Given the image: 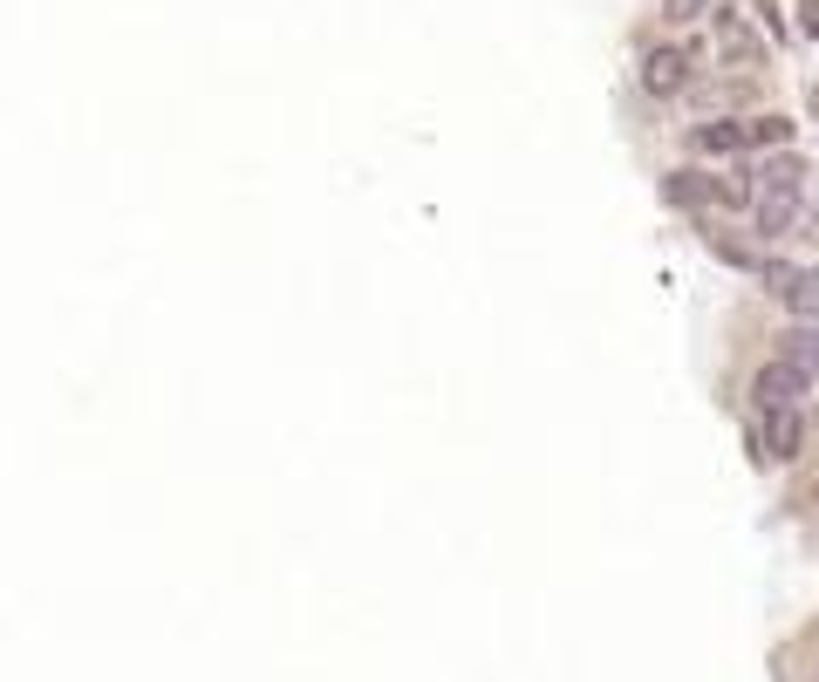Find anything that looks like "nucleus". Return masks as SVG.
<instances>
[{
    "instance_id": "f257e3e1",
    "label": "nucleus",
    "mask_w": 819,
    "mask_h": 682,
    "mask_svg": "<svg viewBox=\"0 0 819 682\" xmlns=\"http://www.w3.org/2000/svg\"><path fill=\"white\" fill-rule=\"evenodd\" d=\"M758 185H744L738 171L717 178V171H676L669 178V205H690V212H751Z\"/></svg>"
},
{
    "instance_id": "f03ea898",
    "label": "nucleus",
    "mask_w": 819,
    "mask_h": 682,
    "mask_svg": "<svg viewBox=\"0 0 819 682\" xmlns=\"http://www.w3.org/2000/svg\"><path fill=\"white\" fill-rule=\"evenodd\" d=\"M806 451V417L799 410H751V457L758 464H792Z\"/></svg>"
},
{
    "instance_id": "7ed1b4c3",
    "label": "nucleus",
    "mask_w": 819,
    "mask_h": 682,
    "mask_svg": "<svg viewBox=\"0 0 819 682\" xmlns=\"http://www.w3.org/2000/svg\"><path fill=\"white\" fill-rule=\"evenodd\" d=\"M765 294H772L792 321H819V266H779V260H765Z\"/></svg>"
},
{
    "instance_id": "20e7f679",
    "label": "nucleus",
    "mask_w": 819,
    "mask_h": 682,
    "mask_svg": "<svg viewBox=\"0 0 819 682\" xmlns=\"http://www.w3.org/2000/svg\"><path fill=\"white\" fill-rule=\"evenodd\" d=\"M697 82V55L690 48H676V41H663V48H649L642 55V89L656 96V103H669V96H683Z\"/></svg>"
},
{
    "instance_id": "39448f33",
    "label": "nucleus",
    "mask_w": 819,
    "mask_h": 682,
    "mask_svg": "<svg viewBox=\"0 0 819 682\" xmlns=\"http://www.w3.org/2000/svg\"><path fill=\"white\" fill-rule=\"evenodd\" d=\"M806 389H813V376L806 369H792V362H765L758 376H751V410H799L806 403Z\"/></svg>"
},
{
    "instance_id": "423d86ee",
    "label": "nucleus",
    "mask_w": 819,
    "mask_h": 682,
    "mask_svg": "<svg viewBox=\"0 0 819 682\" xmlns=\"http://www.w3.org/2000/svg\"><path fill=\"white\" fill-rule=\"evenodd\" d=\"M751 219L765 239H792V232H813V212H806V191H758L751 198Z\"/></svg>"
},
{
    "instance_id": "0eeeda50",
    "label": "nucleus",
    "mask_w": 819,
    "mask_h": 682,
    "mask_svg": "<svg viewBox=\"0 0 819 682\" xmlns=\"http://www.w3.org/2000/svg\"><path fill=\"white\" fill-rule=\"evenodd\" d=\"M717 48H724L731 69H758L765 62V41L751 35V21H744L738 7H717Z\"/></svg>"
},
{
    "instance_id": "6e6552de",
    "label": "nucleus",
    "mask_w": 819,
    "mask_h": 682,
    "mask_svg": "<svg viewBox=\"0 0 819 682\" xmlns=\"http://www.w3.org/2000/svg\"><path fill=\"white\" fill-rule=\"evenodd\" d=\"M690 151L697 157H738V151H751V130H744L738 116H717V123H697L690 130Z\"/></svg>"
},
{
    "instance_id": "1a4fd4ad",
    "label": "nucleus",
    "mask_w": 819,
    "mask_h": 682,
    "mask_svg": "<svg viewBox=\"0 0 819 682\" xmlns=\"http://www.w3.org/2000/svg\"><path fill=\"white\" fill-rule=\"evenodd\" d=\"M779 355L792 362V369H806V376L819 382V321H792L779 335Z\"/></svg>"
},
{
    "instance_id": "9d476101",
    "label": "nucleus",
    "mask_w": 819,
    "mask_h": 682,
    "mask_svg": "<svg viewBox=\"0 0 819 682\" xmlns=\"http://www.w3.org/2000/svg\"><path fill=\"white\" fill-rule=\"evenodd\" d=\"M751 185H758V191H806V164H799L792 151H779L758 178H751Z\"/></svg>"
},
{
    "instance_id": "9b49d317",
    "label": "nucleus",
    "mask_w": 819,
    "mask_h": 682,
    "mask_svg": "<svg viewBox=\"0 0 819 682\" xmlns=\"http://www.w3.org/2000/svg\"><path fill=\"white\" fill-rule=\"evenodd\" d=\"M744 130H751V151H785V144H792V116H751V123H744Z\"/></svg>"
},
{
    "instance_id": "f8f14e48",
    "label": "nucleus",
    "mask_w": 819,
    "mask_h": 682,
    "mask_svg": "<svg viewBox=\"0 0 819 682\" xmlns=\"http://www.w3.org/2000/svg\"><path fill=\"white\" fill-rule=\"evenodd\" d=\"M703 7H710V0H663V14H669V21H697Z\"/></svg>"
},
{
    "instance_id": "ddd939ff",
    "label": "nucleus",
    "mask_w": 819,
    "mask_h": 682,
    "mask_svg": "<svg viewBox=\"0 0 819 682\" xmlns=\"http://www.w3.org/2000/svg\"><path fill=\"white\" fill-rule=\"evenodd\" d=\"M799 14H806V35H819V0H806Z\"/></svg>"
}]
</instances>
